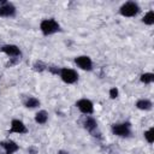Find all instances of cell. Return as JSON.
<instances>
[{
	"instance_id": "cell-16",
	"label": "cell",
	"mask_w": 154,
	"mask_h": 154,
	"mask_svg": "<svg viewBox=\"0 0 154 154\" xmlns=\"http://www.w3.org/2000/svg\"><path fill=\"white\" fill-rule=\"evenodd\" d=\"M140 81H141L142 83H144V84H150V83H153V81H154V73H152V72L142 73L141 77H140Z\"/></svg>"
},
{
	"instance_id": "cell-7",
	"label": "cell",
	"mask_w": 154,
	"mask_h": 154,
	"mask_svg": "<svg viewBox=\"0 0 154 154\" xmlns=\"http://www.w3.org/2000/svg\"><path fill=\"white\" fill-rule=\"evenodd\" d=\"M75 63L76 65L84 70V71H90L93 69V61L91 59L88 57V55H79V57H76L75 58Z\"/></svg>"
},
{
	"instance_id": "cell-10",
	"label": "cell",
	"mask_w": 154,
	"mask_h": 154,
	"mask_svg": "<svg viewBox=\"0 0 154 154\" xmlns=\"http://www.w3.org/2000/svg\"><path fill=\"white\" fill-rule=\"evenodd\" d=\"M0 147L4 148L5 153L6 154H14L18 149H19V146L12 141V140H6V141H1L0 142Z\"/></svg>"
},
{
	"instance_id": "cell-21",
	"label": "cell",
	"mask_w": 154,
	"mask_h": 154,
	"mask_svg": "<svg viewBox=\"0 0 154 154\" xmlns=\"http://www.w3.org/2000/svg\"><path fill=\"white\" fill-rule=\"evenodd\" d=\"M28 152H29L30 154H37V150H36L35 148H32V147H31V148H29V149H28Z\"/></svg>"
},
{
	"instance_id": "cell-18",
	"label": "cell",
	"mask_w": 154,
	"mask_h": 154,
	"mask_svg": "<svg viewBox=\"0 0 154 154\" xmlns=\"http://www.w3.org/2000/svg\"><path fill=\"white\" fill-rule=\"evenodd\" d=\"M144 138L148 143H153L154 142V128H150L148 129L147 131H144Z\"/></svg>"
},
{
	"instance_id": "cell-23",
	"label": "cell",
	"mask_w": 154,
	"mask_h": 154,
	"mask_svg": "<svg viewBox=\"0 0 154 154\" xmlns=\"http://www.w3.org/2000/svg\"><path fill=\"white\" fill-rule=\"evenodd\" d=\"M4 1H5V0H0V6H1L2 4H4Z\"/></svg>"
},
{
	"instance_id": "cell-14",
	"label": "cell",
	"mask_w": 154,
	"mask_h": 154,
	"mask_svg": "<svg viewBox=\"0 0 154 154\" xmlns=\"http://www.w3.org/2000/svg\"><path fill=\"white\" fill-rule=\"evenodd\" d=\"M48 119V113L46 111H38L36 114H35V122L37 124H45Z\"/></svg>"
},
{
	"instance_id": "cell-9",
	"label": "cell",
	"mask_w": 154,
	"mask_h": 154,
	"mask_svg": "<svg viewBox=\"0 0 154 154\" xmlns=\"http://www.w3.org/2000/svg\"><path fill=\"white\" fill-rule=\"evenodd\" d=\"M28 132V129L25 126V124L19 120V119H13L11 122V128H10V134H26Z\"/></svg>"
},
{
	"instance_id": "cell-3",
	"label": "cell",
	"mask_w": 154,
	"mask_h": 154,
	"mask_svg": "<svg viewBox=\"0 0 154 154\" xmlns=\"http://www.w3.org/2000/svg\"><path fill=\"white\" fill-rule=\"evenodd\" d=\"M111 129H112V134L119 137H129L131 135V124L129 122L113 124Z\"/></svg>"
},
{
	"instance_id": "cell-12",
	"label": "cell",
	"mask_w": 154,
	"mask_h": 154,
	"mask_svg": "<svg viewBox=\"0 0 154 154\" xmlns=\"http://www.w3.org/2000/svg\"><path fill=\"white\" fill-rule=\"evenodd\" d=\"M136 107H137L138 109H141V111H149V109H152L153 103H152L150 100L141 99V100H138V101L136 102Z\"/></svg>"
},
{
	"instance_id": "cell-1",
	"label": "cell",
	"mask_w": 154,
	"mask_h": 154,
	"mask_svg": "<svg viewBox=\"0 0 154 154\" xmlns=\"http://www.w3.org/2000/svg\"><path fill=\"white\" fill-rule=\"evenodd\" d=\"M40 30L45 36L48 35H53L58 31L61 30L60 24L54 19V18H49V19H43L40 23Z\"/></svg>"
},
{
	"instance_id": "cell-8",
	"label": "cell",
	"mask_w": 154,
	"mask_h": 154,
	"mask_svg": "<svg viewBox=\"0 0 154 154\" xmlns=\"http://www.w3.org/2000/svg\"><path fill=\"white\" fill-rule=\"evenodd\" d=\"M0 51L10 58H19L22 55V52H20L19 47L16 46V45H4V46H1Z\"/></svg>"
},
{
	"instance_id": "cell-2",
	"label": "cell",
	"mask_w": 154,
	"mask_h": 154,
	"mask_svg": "<svg viewBox=\"0 0 154 154\" xmlns=\"http://www.w3.org/2000/svg\"><path fill=\"white\" fill-rule=\"evenodd\" d=\"M140 11H141V8H140L138 4L135 1H126L119 8V13L123 17H135L138 14Z\"/></svg>"
},
{
	"instance_id": "cell-19",
	"label": "cell",
	"mask_w": 154,
	"mask_h": 154,
	"mask_svg": "<svg viewBox=\"0 0 154 154\" xmlns=\"http://www.w3.org/2000/svg\"><path fill=\"white\" fill-rule=\"evenodd\" d=\"M48 69V71L51 72V73H53V75H55V76H59V73H60V67H58V66H48L47 67Z\"/></svg>"
},
{
	"instance_id": "cell-22",
	"label": "cell",
	"mask_w": 154,
	"mask_h": 154,
	"mask_svg": "<svg viewBox=\"0 0 154 154\" xmlns=\"http://www.w3.org/2000/svg\"><path fill=\"white\" fill-rule=\"evenodd\" d=\"M58 154H69L66 150H63V149H60L59 152H58Z\"/></svg>"
},
{
	"instance_id": "cell-15",
	"label": "cell",
	"mask_w": 154,
	"mask_h": 154,
	"mask_svg": "<svg viewBox=\"0 0 154 154\" xmlns=\"http://www.w3.org/2000/svg\"><path fill=\"white\" fill-rule=\"evenodd\" d=\"M142 22H143L146 25H153V24H154V11H153V10L148 11V12L144 14V17L142 18Z\"/></svg>"
},
{
	"instance_id": "cell-6",
	"label": "cell",
	"mask_w": 154,
	"mask_h": 154,
	"mask_svg": "<svg viewBox=\"0 0 154 154\" xmlns=\"http://www.w3.org/2000/svg\"><path fill=\"white\" fill-rule=\"evenodd\" d=\"M76 106L84 114H93V112H94V105L88 99H79L76 102Z\"/></svg>"
},
{
	"instance_id": "cell-4",
	"label": "cell",
	"mask_w": 154,
	"mask_h": 154,
	"mask_svg": "<svg viewBox=\"0 0 154 154\" xmlns=\"http://www.w3.org/2000/svg\"><path fill=\"white\" fill-rule=\"evenodd\" d=\"M60 78L63 82L67 83V84H73L78 81V73L77 71H75L73 69H69V67H60V73H59Z\"/></svg>"
},
{
	"instance_id": "cell-11",
	"label": "cell",
	"mask_w": 154,
	"mask_h": 154,
	"mask_svg": "<svg viewBox=\"0 0 154 154\" xmlns=\"http://www.w3.org/2000/svg\"><path fill=\"white\" fill-rule=\"evenodd\" d=\"M83 126L87 131L89 132H93L96 128H97V124H96V120L93 118V117H87L84 119V123H83Z\"/></svg>"
},
{
	"instance_id": "cell-13",
	"label": "cell",
	"mask_w": 154,
	"mask_h": 154,
	"mask_svg": "<svg viewBox=\"0 0 154 154\" xmlns=\"http://www.w3.org/2000/svg\"><path fill=\"white\" fill-rule=\"evenodd\" d=\"M24 106L26 108H36V107L40 106V100L36 99V97H34V96H29L24 101Z\"/></svg>"
},
{
	"instance_id": "cell-5",
	"label": "cell",
	"mask_w": 154,
	"mask_h": 154,
	"mask_svg": "<svg viewBox=\"0 0 154 154\" xmlns=\"http://www.w3.org/2000/svg\"><path fill=\"white\" fill-rule=\"evenodd\" d=\"M16 6L11 2H7V1H4V4L0 6V17L2 18H11V17H14L16 16Z\"/></svg>"
},
{
	"instance_id": "cell-20",
	"label": "cell",
	"mask_w": 154,
	"mask_h": 154,
	"mask_svg": "<svg viewBox=\"0 0 154 154\" xmlns=\"http://www.w3.org/2000/svg\"><path fill=\"white\" fill-rule=\"evenodd\" d=\"M118 95H119V91H118V89L116 87L109 89V97L111 99H116V97H118Z\"/></svg>"
},
{
	"instance_id": "cell-17",
	"label": "cell",
	"mask_w": 154,
	"mask_h": 154,
	"mask_svg": "<svg viewBox=\"0 0 154 154\" xmlns=\"http://www.w3.org/2000/svg\"><path fill=\"white\" fill-rule=\"evenodd\" d=\"M47 67H48V66H47L42 60H36V61L34 63V65H32L34 71H37V72H42V71H45Z\"/></svg>"
}]
</instances>
